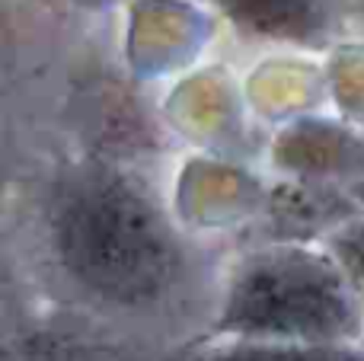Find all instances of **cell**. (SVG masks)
Segmentation results:
<instances>
[{
	"label": "cell",
	"instance_id": "obj_1",
	"mask_svg": "<svg viewBox=\"0 0 364 361\" xmlns=\"http://www.w3.org/2000/svg\"><path fill=\"white\" fill-rule=\"evenodd\" d=\"M38 249L70 301L128 326L195 311L201 259L160 198L112 163H74L38 198Z\"/></svg>",
	"mask_w": 364,
	"mask_h": 361
},
{
	"label": "cell",
	"instance_id": "obj_2",
	"mask_svg": "<svg viewBox=\"0 0 364 361\" xmlns=\"http://www.w3.org/2000/svg\"><path fill=\"white\" fill-rule=\"evenodd\" d=\"M208 343L364 345V313L326 247L272 240L227 269Z\"/></svg>",
	"mask_w": 364,
	"mask_h": 361
},
{
	"label": "cell",
	"instance_id": "obj_3",
	"mask_svg": "<svg viewBox=\"0 0 364 361\" xmlns=\"http://www.w3.org/2000/svg\"><path fill=\"white\" fill-rule=\"evenodd\" d=\"M246 36L314 45L333 26L329 0H208Z\"/></svg>",
	"mask_w": 364,
	"mask_h": 361
},
{
	"label": "cell",
	"instance_id": "obj_4",
	"mask_svg": "<svg viewBox=\"0 0 364 361\" xmlns=\"http://www.w3.org/2000/svg\"><path fill=\"white\" fill-rule=\"evenodd\" d=\"M179 361H364V345H259L208 343Z\"/></svg>",
	"mask_w": 364,
	"mask_h": 361
},
{
	"label": "cell",
	"instance_id": "obj_5",
	"mask_svg": "<svg viewBox=\"0 0 364 361\" xmlns=\"http://www.w3.org/2000/svg\"><path fill=\"white\" fill-rule=\"evenodd\" d=\"M323 247L336 256L346 279L352 281L364 313V215H352L339 227H333L326 234V240H323Z\"/></svg>",
	"mask_w": 364,
	"mask_h": 361
},
{
	"label": "cell",
	"instance_id": "obj_6",
	"mask_svg": "<svg viewBox=\"0 0 364 361\" xmlns=\"http://www.w3.org/2000/svg\"><path fill=\"white\" fill-rule=\"evenodd\" d=\"M119 355L106 349L80 343V339H61V336H29L19 345L6 352V361H115Z\"/></svg>",
	"mask_w": 364,
	"mask_h": 361
},
{
	"label": "cell",
	"instance_id": "obj_7",
	"mask_svg": "<svg viewBox=\"0 0 364 361\" xmlns=\"http://www.w3.org/2000/svg\"><path fill=\"white\" fill-rule=\"evenodd\" d=\"M355 195H358V198H361V202H364V185H361V189H355Z\"/></svg>",
	"mask_w": 364,
	"mask_h": 361
}]
</instances>
